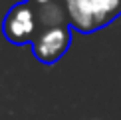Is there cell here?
Masks as SVG:
<instances>
[{"mask_svg":"<svg viewBox=\"0 0 121 120\" xmlns=\"http://www.w3.org/2000/svg\"><path fill=\"white\" fill-rule=\"evenodd\" d=\"M64 6L68 24L83 34L107 26L121 14V0H64Z\"/></svg>","mask_w":121,"mask_h":120,"instance_id":"cell-1","label":"cell"},{"mask_svg":"<svg viewBox=\"0 0 121 120\" xmlns=\"http://www.w3.org/2000/svg\"><path fill=\"white\" fill-rule=\"evenodd\" d=\"M38 8L32 2L24 0L10 6L6 16L2 20V34L12 44H26L34 42L38 36Z\"/></svg>","mask_w":121,"mask_h":120,"instance_id":"cell-2","label":"cell"},{"mask_svg":"<svg viewBox=\"0 0 121 120\" xmlns=\"http://www.w3.org/2000/svg\"><path fill=\"white\" fill-rule=\"evenodd\" d=\"M69 44H72V30L69 24H62V26L46 28L38 32V36L32 42V50L42 64H54L68 52Z\"/></svg>","mask_w":121,"mask_h":120,"instance_id":"cell-3","label":"cell"},{"mask_svg":"<svg viewBox=\"0 0 121 120\" xmlns=\"http://www.w3.org/2000/svg\"><path fill=\"white\" fill-rule=\"evenodd\" d=\"M28 2H32L34 6H46V4L54 2V0H28Z\"/></svg>","mask_w":121,"mask_h":120,"instance_id":"cell-4","label":"cell"}]
</instances>
